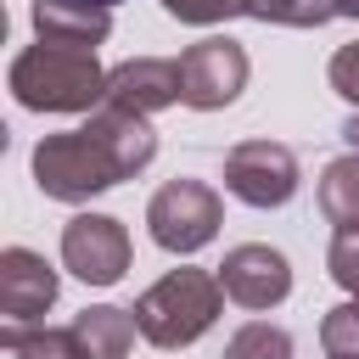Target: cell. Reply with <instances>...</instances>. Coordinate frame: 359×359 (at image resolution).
I'll use <instances>...</instances> for the list:
<instances>
[{
    "label": "cell",
    "instance_id": "cell-15",
    "mask_svg": "<svg viewBox=\"0 0 359 359\" xmlns=\"http://www.w3.org/2000/svg\"><path fill=\"white\" fill-rule=\"evenodd\" d=\"M241 17L286 22V28H320L337 17V0H241Z\"/></svg>",
    "mask_w": 359,
    "mask_h": 359
},
{
    "label": "cell",
    "instance_id": "cell-19",
    "mask_svg": "<svg viewBox=\"0 0 359 359\" xmlns=\"http://www.w3.org/2000/svg\"><path fill=\"white\" fill-rule=\"evenodd\" d=\"M163 11L180 17V22L213 28V22H224V17H241V0H163Z\"/></svg>",
    "mask_w": 359,
    "mask_h": 359
},
{
    "label": "cell",
    "instance_id": "cell-5",
    "mask_svg": "<svg viewBox=\"0 0 359 359\" xmlns=\"http://www.w3.org/2000/svg\"><path fill=\"white\" fill-rule=\"evenodd\" d=\"M247 73H252L247 50L224 34H208L180 56V101L196 112H219L247 90Z\"/></svg>",
    "mask_w": 359,
    "mask_h": 359
},
{
    "label": "cell",
    "instance_id": "cell-2",
    "mask_svg": "<svg viewBox=\"0 0 359 359\" xmlns=\"http://www.w3.org/2000/svg\"><path fill=\"white\" fill-rule=\"evenodd\" d=\"M11 95L28 112H90L95 101H107V73L95 50L28 45L11 62Z\"/></svg>",
    "mask_w": 359,
    "mask_h": 359
},
{
    "label": "cell",
    "instance_id": "cell-16",
    "mask_svg": "<svg viewBox=\"0 0 359 359\" xmlns=\"http://www.w3.org/2000/svg\"><path fill=\"white\" fill-rule=\"evenodd\" d=\"M224 359H292V337L269 320H247L230 342H224Z\"/></svg>",
    "mask_w": 359,
    "mask_h": 359
},
{
    "label": "cell",
    "instance_id": "cell-23",
    "mask_svg": "<svg viewBox=\"0 0 359 359\" xmlns=\"http://www.w3.org/2000/svg\"><path fill=\"white\" fill-rule=\"evenodd\" d=\"M90 6H107V11H112V6H118V0H90Z\"/></svg>",
    "mask_w": 359,
    "mask_h": 359
},
{
    "label": "cell",
    "instance_id": "cell-3",
    "mask_svg": "<svg viewBox=\"0 0 359 359\" xmlns=\"http://www.w3.org/2000/svg\"><path fill=\"white\" fill-rule=\"evenodd\" d=\"M219 309H224L219 275L185 264V269H168L157 286L140 292L135 325H140V337H146L151 348H191V342L219 320Z\"/></svg>",
    "mask_w": 359,
    "mask_h": 359
},
{
    "label": "cell",
    "instance_id": "cell-4",
    "mask_svg": "<svg viewBox=\"0 0 359 359\" xmlns=\"http://www.w3.org/2000/svg\"><path fill=\"white\" fill-rule=\"evenodd\" d=\"M146 224H151V241L163 247V252H196V247H208L213 236H219V224H224V202H219V191L213 185H202V180H168V185H157V196L146 202Z\"/></svg>",
    "mask_w": 359,
    "mask_h": 359
},
{
    "label": "cell",
    "instance_id": "cell-6",
    "mask_svg": "<svg viewBox=\"0 0 359 359\" xmlns=\"http://www.w3.org/2000/svg\"><path fill=\"white\" fill-rule=\"evenodd\" d=\"M224 191L247 208H286L297 196V157L280 140H241L224 157Z\"/></svg>",
    "mask_w": 359,
    "mask_h": 359
},
{
    "label": "cell",
    "instance_id": "cell-9",
    "mask_svg": "<svg viewBox=\"0 0 359 359\" xmlns=\"http://www.w3.org/2000/svg\"><path fill=\"white\" fill-rule=\"evenodd\" d=\"M174 101H180V62H168V56H135V62H118L107 73V101L101 107L151 118V112H163Z\"/></svg>",
    "mask_w": 359,
    "mask_h": 359
},
{
    "label": "cell",
    "instance_id": "cell-21",
    "mask_svg": "<svg viewBox=\"0 0 359 359\" xmlns=\"http://www.w3.org/2000/svg\"><path fill=\"white\" fill-rule=\"evenodd\" d=\"M342 135H348V146H353V151H359V112H353V118H348V123H342Z\"/></svg>",
    "mask_w": 359,
    "mask_h": 359
},
{
    "label": "cell",
    "instance_id": "cell-14",
    "mask_svg": "<svg viewBox=\"0 0 359 359\" xmlns=\"http://www.w3.org/2000/svg\"><path fill=\"white\" fill-rule=\"evenodd\" d=\"M0 342H6L11 359H84L73 325H67V331H50V325H34V331H28V325H6Z\"/></svg>",
    "mask_w": 359,
    "mask_h": 359
},
{
    "label": "cell",
    "instance_id": "cell-22",
    "mask_svg": "<svg viewBox=\"0 0 359 359\" xmlns=\"http://www.w3.org/2000/svg\"><path fill=\"white\" fill-rule=\"evenodd\" d=\"M337 17H359V0H337Z\"/></svg>",
    "mask_w": 359,
    "mask_h": 359
},
{
    "label": "cell",
    "instance_id": "cell-8",
    "mask_svg": "<svg viewBox=\"0 0 359 359\" xmlns=\"http://www.w3.org/2000/svg\"><path fill=\"white\" fill-rule=\"evenodd\" d=\"M219 286H224V297L241 303V309H275V303H286V292H292V264H286V252H275V247H264V241H241V247L224 252Z\"/></svg>",
    "mask_w": 359,
    "mask_h": 359
},
{
    "label": "cell",
    "instance_id": "cell-12",
    "mask_svg": "<svg viewBox=\"0 0 359 359\" xmlns=\"http://www.w3.org/2000/svg\"><path fill=\"white\" fill-rule=\"evenodd\" d=\"M135 309H112V303H95L84 314H73V337L84 348V359H123L135 348Z\"/></svg>",
    "mask_w": 359,
    "mask_h": 359
},
{
    "label": "cell",
    "instance_id": "cell-10",
    "mask_svg": "<svg viewBox=\"0 0 359 359\" xmlns=\"http://www.w3.org/2000/svg\"><path fill=\"white\" fill-rule=\"evenodd\" d=\"M56 269L28 252V247H6L0 252V314L6 325H34L50 303H56Z\"/></svg>",
    "mask_w": 359,
    "mask_h": 359
},
{
    "label": "cell",
    "instance_id": "cell-13",
    "mask_svg": "<svg viewBox=\"0 0 359 359\" xmlns=\"http://www.w3.org/2000/svg\"><path fill=\"white\" fill-rule=\"evenodd\" d=\"M320 213L337 230H359V151L325 163V174H320Z\"/></svg>",
    "mask_w": 359,
    "mask_h": 359
},
{
    "label": "cell",
    "instance_id": "cell-20",
    "mask_svg": "<svg viewBox=\"0 0 359 359\" xmlns=\"http://www.w3.org/2000/svg\"><path fill=\"white\" fill-rule=\"evenodd\" d=\"M325 73H331V90H337L342 101H353V112H359V39H353V45H342V50L331 56V67H325Z\"/></svg>",
    "mask_w": 359,
    "mask_h": 359
},
{
    "label": "cell",
    "instance_id": "cell-18",
    "mask_svg": "<svg viewBox=\"0 0 359 359\" xmlns=\"http://www.w3.org/2000/svg\"><path fill=\"white\" fill-rule=\"evenodd\" d=\"M325 269H331V280H337L348 297H359V230H337V236H331Z\"/></svg>",
    "mask_w": 359,
    "mask_h": 359
},
{
    "label": "cell",
    "instance_id": "cell-17",
    "mask_svg": "<svg viewBox=\"0 0 359 359\" xmlns=\"http://www.w3.org/2000/svg\"><path fill=\"white\" fill-rule=\"evenodd\" d=\"M320 348L331 359H359V297L337 303L325 320H320Z\"/></svg>",
    "mask_w": 359,
    "mask_h": 359
},
{
    "label": "cell",
    "instance_id": "cell-7",
    "mask_svg": "<svg viewBox=\"0 0 359 359\" xmlns=\"http://www.w3.org/2000/svg\"><path fill=\"white\" fill-rule=\"evenodd\" d=\"M129 258H135L129 230L112 213H73L62 224V264L84 286H118L123 269H129Z\"/></svg>",
    "mask_w": 359,
    "mask_h": 359
},
{
    "label": "cell",
    "instance_id": "cell-1",
    "mask_svg": "<svg viewBox=\"0 0 359 359\" xmlns=\"http://www.w3.org/2000/svg\"><path fill=\"white\" fill-rule=\"evenodd\" d=\"M151 157H157L151 123L135 112L101 107L84 129H62L34 146V180L56 202H90V196L112 191L118 180L140 174Z\"/></svg>",
    "mask_w": 359,
    "mask_h": 359
},
{
    "label": "cell",
    "instance_id": "cell-11",
    "mask_svg": "<svg viewBox=\"0 0 359 359\" xmlns=\"http://www.w3.org/2000/svg\"><path fill=\"white\" fill-rule=\"evenodd\" d=\"M34 34H39V45L95 50L112 34V11L90 6V0H34Z\"/></svg>",
    "mask_w": 359,
    "mask_h": 359
}]
</instances>
